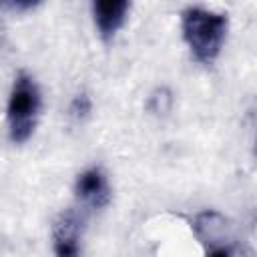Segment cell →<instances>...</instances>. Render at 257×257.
Instances as JSON below:
<instances>
[{"instance_id": "6da1fadb", "label": "cell", "mask_w": 257, "mask_h": 257, "mask_svg": "<svg viewBox=\"0 0 257 257\" xmlns=\"http://www.w3.org/2000/svg\"><path fill=\"white\" fill-rule=\"evenodd\" d=\"M229 20L225 14L205 10V8H187L181 14L183 38L191 54L201 64H213L223 48L227 36Z\"/></svg>"}, {"instance_id": "7a4b0ae2", "label": "cell", "mask_w": 257, "mask_h": 257, "mask_svg": "<svg viewBox=\"0 0 257 257\" xmlns=\"http://www.w3.org/2000/svg\"><path fill=\"white\" fill-rule=\"evenodd\" d=\"M40 112V90L34 78L26 72H20L14 78L10 98H8V110H6V120H8V133L12 143L20 145L26 143L38 120Z\"/></svg>"}, {"instance_id": "3957f363", "label": "cell", "mask_w": 257, "mask_h": 257, "mask_svg": "<svg viewBox=\"0 0 257 257\" xmlns=\"http://www.w3.org/2000/svg\"><path fill=\"white\" fill-rule=\"evenodd\" d=\"M195 237L203 245L205 253L229 257L237 253V235L235 227L227 217H223L217 211H203L195 217L193 223Z\"/></svg>"}, {"instance_id": "277c9868", "label": "cell", "mask_w": 257, "mask_h": 257, "mask_svg": "<svg viewBox=\"0 0 257 257\" xmlns=\"http://www.w3.org/2000/svg\"><path fill=\"white\" fill-rule=\"evenodd\" d=\"M76 199L88 209H102L110 201V185L100 167H90L76 177L74 183Z\"/></svg>"}, {"instance_id": "5b68a950", "label": "cell", "mask_w": 257, "mask_h": 257, "mask_svg": "<svg viewBox=\"0 0 257 257\" xmlns=\"http://www.w3.org/2000/svg\"><path fill=\"white\" fill-rule=\"evenodd\" d=\"M82 219L74 209L62 211L52 225V245L54 253L60 257H74L80 253Z\"/></svg>"}, {"instance_id": "8992f818", "label": "cell", "mask_w": 257, "mask_h": 257, "mask_svg": "<svg viewBox=\"0 0 257 257\" xmlns=\"http://www.w3.org/2000/svg\"><path fill=\"white\" fill-rule=\"evenodd\" d=\"M131 0H92L94 24L104 40H110L124 24Z\"/></svg>"}, {"instance_id": "52a82bcc", "label": "cell", "mask_w": 257, "mask_h": 257, "mask_svg": "<svg viewBox=\"0 0 257 257\" xmlns=\"http://www.w3.org/2000/svg\"><path fill=\"white\" fill-rule=\"evenodd\" d=\"M90 108H92L90 98H88L84 92H80V94H76V96L72 98V102H70V116H72L74 120H82L84 116H88Z\"/></svg>"}, {"instance_id": "ba28073f", "label": "cell", "mask_w": 257, "mask_h": 257, "mask_svg": "<svg viewBox=\"0 0 257 257\" xmlns=\"http://www.w3.org/2000/svg\"><path fill=\"white\" fill-rule=\"evenodd\" d=\"M18 8H22V10H28V8H34V6H38L42 0H12Z\"/></svg>"}, {"instance_id": "9c48e42d", "label": "cell", "mask_w": 257, "mask_h": 257, "mask_svg": "<svg viewBox=\"0 0 257 257\" xmlns=\"http://www.w3.org/2000/svg\"><path fill=\"white\" fill-rule=\"evenodd\" d=\"M0 2H2V0H0Z\"/></svg>"}]
</instances>
